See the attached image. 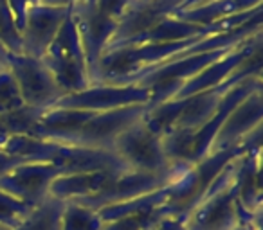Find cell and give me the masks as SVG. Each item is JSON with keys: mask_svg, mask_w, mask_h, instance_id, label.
Returning a JSON list of instances; mask_svg holds the SVG:
<instances>
[{"mask_svg": "<svg viewBox=\"0 0 263 230\" xmlns=\"http://www.w3.org/2000/svg\"><path fill=\"white\" fill-rule=\"evenodd\" d=\"M261 2L263 0H204L191 8L177 9L172 13V16L195 26H211L229 16L261 8Z\"/></svg>", "mask_w": 263, "mask_h": 230, "instance_id": "cell-14", "label": "cell"}, {"mask_svg": "<svg viewBox=\"0 0 263 230\" xmlns=\"http://www.w3.org/2000/svg\"><path fill=\"white\" fill-rule=\"evenodd\" d=\"M6 4H8L9 13H11L13 20H15L16 29L22 31L24 24H26L27 9H29V4H27V0H6Z\"/></svg>", "mask_w": 263, "mask_h": 230, "instance_id": "cell-21", "label": "cell"}, {"mask_svg": "<svg viewBox=\"0 0 263 230\" xmlns=\"http://www.w3.org/2000/svg\"><path fill=\"white\" fill-rule=\"evenodd\" d=\"M9 133H8V130L4 128V124H2V121H0V148H4V144H6V140L9 139Z\"/></svg>", "mask_w": 263, "mask_h": 230, "instance_id": "cell-24", "label": "cell"}, {"mask_svg": "<svg viewBox=\"0 0 263 230\" xmlns=\"http://www.w3.org/2000/svg\"><path fill=\"white\" fill-rule=\"evenodd\" d=\"M0 59L15 77L24 104L38 110H49L65 94L56 85L52 74L44 61L27 54H15L0 45Z\"/></svg>", "mask_w": 263, "mask_h": 230, "instance_id": "cell-2", "label": "cell"}, {"mask_svg": "<svg viewBox=\"0 0 263 230\" xmlns=\"http://www.w3.org/2000/svg\"><path fill=\"white\" fill-rule=\"evenodd\" d=\"M42 61L52 74L56 85L62 88L65 95L80 94L90 87L88 65L72 18V11L62 24L58 34L49 45Z\"/></svg>", "mask_w": 263, "mask_h": 230, "instance_id": "cell-1", "label": "cell"}, {"mask_svg": "<svg viewBox=\"0 0 263 230\" xmlns=\"http://www.w3.org/2000/svg\"><path fill=\"white\" fill-rule=\"evenodd\" d=\"M80 2H83V4H88V2H92V0H80Z\"/></svg>", "mask_w": 263, "mask_h": 230, "instance_id": "cell-26", "label": "cell"}, {"mask_svg": "<svg viewBox=\"0 0 263 230\" xmlns=\"http://www.w3.org/2000/svg\"><path fill=\"white\" fill-rule=\"evenodd\" d=\"M44 110L33 108V106L22 104L20 108L8 112L4 115H0V121L4 124V128L8 130L9 135H29L33 137L34 130L38 126Z\"/></svg>", "mask_w": 263, "mask_h": 230, "instance_id": "cell-17", "label": "cell"}, {"mask_svg": "<svg viewBox=\"0 0 263 230\" xmlns=\"http://www.w3.org/2000/svg\"><path fill=\"white\" fill-rule=\"evenodd\" d=\"M184 0H130L123 16L117 20L116 33L106 49L121 45L141 33L155 27L159 22L168 18Z\"/></svg>", "mask_w": 263, "mask_h": 230, "instance_id": "cell-10", "label": "cell"}, {"mask_svg": "<svg viewBox=\"0 0 263 230\" xmlns=\"http://www.w3.org/2000/svg\"><path fill=\"white\" fill-rule=\"evenodd\" d=\"M200 2H204V0H184L182 4H180V8H179V9L191 8V6H195V4H200ZM175 11H177V9H175Z\"/></svg>", "mask_w": 263, "mask_h": 230, "instance_id": "cell-25", "label": "cell"}, {"mask_svg": "<svg viewBox=\"0 0 263 230\" xmlns=\"http://www.w3.org/2000/svg\"><path fill=\"white\" fill-rule=\"evenodd\" d=\"M72 18L76 24L78 34H80L81 45H83L85 59L88 65V76H92L99 58L112 41L117 22L110 16L103 15L101 11H98L92 2H88V4L78 2L72 8Z\"/></svg>", "mask_w": 263, "mask_h": 230, "instance_id": "cell-9", "label": "cell"}, {"mask_svg": "<svg viewBox=\"0 0 263 230\" xmlns=\"http://www.w3.org/2000/svg\"><path fill=\"white\" fill-rule=\"evenodd\" d=\"M0 230H9V228H6V226H2V225H0Z\"/></svg>", "mask_w": 263, "mask_h": 230, "instance_id": "cell-27", "label": "cell"}, {"mask_svg": "<svg viewBox=\"0 0 263 230\" xmlns=\"http://www.w3.org/2000/svg\"><path fill=\"white\" fill-rule=\"evenodd\" d=\"M150 110V104H132L123 108L98 112L83 124L70 146L88 148V150L114 151L117 137L130 126L139 122Z\"/></svg>", "mask_w": 263, "mask_h": 230, "instance_id": "cell-5", "label": "cell"}, {"mask_svg": "<svg viewBox=\"0 0 263 230\" xmlns=\"http://www.w3.org/2000/svg\"><path fill=\"white\" fill-rule=\"evenodd\" d=\"M80 0H38V4L49 6V8H69L72 9Z\"/></svg>", "mask_w": 263, "mask_h": 230, "instance_id": "cell-23", "label": "cell"}, {"mask_svg": "<svg viewBox=\"0 0 263 230\" xmlns=\"http://www.w3.org/2000/svg\"><path fill=\"white\" fill-rule=\"evenodd\" d=\"M0 67H2V59H0Z\"/></svg>", "mask_w": 263, "mask_h": 230, "instance_id": "cell-28", "label": "cell"}, {"mask_svg": "<svg viewBox=\"0 0 263 230\" xmlns=\"http://www.w3.org/2000/svg\"><path fill=\"white\" fill-rule=\"evenodd\" d=\"M22 164H27L26 158H20V157H16V155L6 153L4 150H0V176L8 175L9 171H13V169Z\"/></svg>", "mask_w": 263, "mask_h": 230, "instance_id": "cell-22", "label": "cell"}, {"mask_svg": "<svg viewBox=\"0 0 263 230\" xmlns=\"http://www.w3.org/2000/svg\"><path fill=\"white\" fill-rule=\"evenodd\" d=\"M0 150H2V148H0Z\"/></svg>", "mask_w": 263, "mask_h": 230, "instance_id": "cell-29", "label": "cell"}, {"mask_svg": "<svg viewBox=\"0 0 263 230\" xmlns=\"http://www.w3.org/2000/svg\"><path fill=\"white\" fill-rule=\"evenodd\" d=\"M121 173L110 171H87V173H65L51 183L49 196L62 201H81L105 189Z\"/></svg>", "mask_w": 263, "mask_h": 230, "instance_id": "cell-12", "label": "cell"}, {"mask_svg": "<svg viewBox=\"0 0 263 230\" xmlns=\"http://www.w3.org/2000/svg\"><path fill=\"white\" fill-rule=\"evenodd\" d=\"M114 153L132 171L157 175V173H166L173 165L166 158L162 137L144 122V117L117 137Z\"/></svg>", "mask_w": 263, "mask_h": 230, "instance_id": "cell-4", "label": "cell"}, {"mask_svg": "<svg viewBox=\"0 0 263 230\" xmlns=\"http://www.w3.org/2000/svg\"><path fill=\"white\" fill-rule=\"evenodd\" d=\"M130 0H92V4L96 6L98 11H101L103 15L110 16L117 22L123 16L124 9L128 8Z\"/></svg>", "mask_w": 263, "mask_h": 230, "instance_id": "cell-20", "label": "cell"}, {"mask_svg": "<svg viewBox=\"0 0 263 230\" xmlns=\"http://www.w3.org/2000/svg\"><path fill=\"white\" fill-rule=\"evenodd\" d=\"M65 201L49 196L33 207L15 230H62V212Z\"/></svg>", "mask_w": 263, "mask_h": 230, "instance_id": "cell-15", "label": "cell"}, {"mask_svg": "<svg viewBox=\"0 0 263 230\" xmlns=\"http://www.w3.org/2000/svg\"><path fill=\"white\" fill-rule=\"evenodd\" d=\"M60 175L65 171L51 162H27L0 176V189L33 208L47 200L51 183Z\"/></svg>", "mask_w": 263, "mask_h": 230, "instance_id": "cell-7", "label": "cell"}, {"mask_svg": "<svg viewBox=\"0 0 263 230\" xmlns=\"http://www.w3.org/2000/svg\"><path fill=\"white\" fill-rule=\"evenodd\" d=\"M190 164H173L172 168L166 173H143V171H128L117 175L105 189H101L98 194L87 198V200L76 201L81 203L85 207H90L94 211H99L103 207H108V205H116V203H124V201L136 200V198L146 196L152 194L155 191L166 189L168 185H172L175 180H179L184 173L190 169Z\"/></svg>", "mask_w": 263, "mask_h": 230, "instance_id": "cell-3", "label": "cell"}, {"mask_svg": "<svg viewBox=\"0 0 263 230\" xmlns=\"http://www.w3.org/2000/svg\"><path fill=\"white\" fill-rule=\"evenodd\" d=\"M152 90L137 85L96 83L80 94L65 95L52 108L83 110V112H110L132 104H150Z\"/></svg>", "mask_w": 263, "mask_h": 230, "instance_id": "cell-6", "label": "cell"}, {"mask_svg": "<svg viewBox=\"0 0 263 230\" xmlns=\"http://www.w3.org/2000/svg\"><path fill=\"white\" fill-rule=\"evenodd\" d=\"M105 226L98 211L76 201H65L62 212V230H101Z\"/></svg>", "mask_w": 263, "mask_h": 230, "instance_id": "cell-16", "label": "cell"}, {"mask_svg": "<svg viewBox=\"0 0 263 230\" xmlns=\"http://www.w3.org/2000/svg\"><path fill=\"white\" fill-rule=\"evenodd\" d=\"M69 8H49V6H29L20 36H22V52L27 56L42 59L49 45L58 34L62 24L70 15Z\"/></svg>", "mask_w": 263, "mask_h": 230, "instance_id": "cell-11", "label": "cell"}, {"mask_svg": "<svg viewBox=\"0 0 263 230\" xmlns=\"http://www.w3.org/2000/svg\"><path fill=\"white\" fill-rule=\"evenodd\" d=\"M263 119V97L261 90H256L241 99L229 112L220 124L208 155L223 153L238 148L256 128L261 126Z\"/></svg>", "mask_w": 263, "mask_h": 230, "instance_id": "cell-8", "label": "cell"}, {"mask_svg": "<svg viewBox=\"0 0 263 230\" xmlns=\"http://www.w3.org/2000/svg\"><path fill=\"white\" fill-rule=\"evenodd\" d=\"M22 104L24 101L20 97L15 77L11 76L8 67L2 63V67H0V115L13 112V110L20 108Z\"/></svg>", "mask_w": 263, "mask_h": 230, "instance_id": "cell-19", "label": "cell"}, {"mask_svg": "<svg viewBox=\"0 0 263 230\" xmlns=\"http://www.w3.org/2000/svg\"><path fill=\"white\" fill-rule=\"evenodd\" d=\"M31 207L24 205L11 194L0 189V225L9 230H15L22 223V219L29 214Z\"/></svg>", "mask_w": 263, "mask_h": 230, "instance_id": "cell-18", "label": "cell"}, {"mask_svg": "<svg viewBox=\"0 0 263 230\" xmlns=\"http://www.w3.org/2000/svg\"><path fill=\"white\" fill-rule=\"evenodd\" d=\"M233 87L229 85H220V87L209 88L200 94H195L191 97L182 99L184 106L180 110L179 117H177L175 124L172 130H187L191 133H197L204 124H208L215 113L218 112L220 102H222L223 95L231 90Z\"/></svg>", "mask_w": 263, "mask_h": 230, "instance_id": "cell-13", "label": "cell"}]
</instances>
